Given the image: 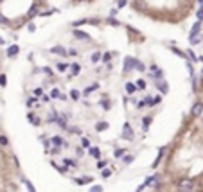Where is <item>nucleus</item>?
Wrapping results in <instances>:
<instances>
[{
	"label": "nucleus",
	"instance_id": "nucleus-1",
	"mask_svg": "<svg viewBox=\"0 0 203 192\" xmlns=\"http://www.w3.org/2000/svg\"><path fill=\"white\" fill-rule=\"evenodd\" d=\"M200 31H201V22H196L194 25H192V29H191V32H189V43H191V45L200 43V40H201Z\"/></svg>",
	"mask_w": 203,
	"mask_h": 192
},
{
	"label": "nucleus",
	"instance_id": "nucleus-2",
	"mask_svg": "<svg viewBox=\"0 0 203 192\" xmlns=\"http://www.w3.org/2000/svg\"><path fill=\"white\" fill-rule=\"evenodd\" d=\"M122 138L124 140H128V142H131L133 138H135V133H133V128L130 126V122H126L122 128Z\"/></svg>",
	"mask_w": 203,
	"mask_h": 192
},
{
	"label": "nucleus",
	"instance_id": "nucleus-3",
	"mask_svg": "<svg viewBox=\"0 0 203 192\" xmlns=\"http://www.w3.org/2000/svg\"><path fill=\"white\" fill-rule=\"evenodd\" d=\"M56 124H58L61 129H67L68 128V126H67V124H68V115L67 113H58L56 115Z\"/></svg>",
	"mask_w": 203,
	"mask_h": 192
},
{
	"label": "nucleus",
	"instance_id": "nucleus-4",
	"mask_svg": "<svg viewBox=\"0 0 203 192\" xmlns=\"http://www.w3.org/2000/svg\"><path fill=\"white\" fill-rule=\"evenodd\" d=\"M149 77L162 79V77H164V70H162V68H158L156 65H151V66H149Z\"/></svg>",
	"mask_w": 203,
	"mask_h": 192
},
{
	"label": "nucleus",
	"instance_id": "nucleus-5",
	"mask_svg": "<svg viewBox=\"0 0 203 192\" xmlns=\"http://www.w3.org/2000/svg\"><path fill=\"white\" fill-rule=\"evenodd\" d=\"M192 187H194V181L192 180H181L180 181V192H191L192 190Z\"/></svg>",
	"mask_w": 203,
	"mask_h": 192
},
{
	"label": "nucleus",
	"instance_id": "nucleus-6",
	"mask_svg": "<svg viewBox=\"0 0 203 192\" xmlns=\"http://www.w3.org/2000/svg\"><path fill=\"white\" fill-rule=\"evenodd\" d=\"M156 88H158V92L164 93V95L169 92V85H167V81H166L164 77H162V79H156Z\"/></svg>",
	"mask_w": 203,
	"mask_h": 192
},
{
	"label": "nucleus",
	"instance_id": "nucleus-7",
	"mask_svg": "<svg viewBox=\"0 0 203 192\" xmlns=\"http://www.w3.org/2000/svg\"><path fill=\"white\" fill-rule=\"evenodd\" d=\"M135 65H137V59L135 57H126L124 59V72L135 70Z\"/></svg>",
	"mask_w": 203,
	"mask_h": 192
},
{
	"label": "nucleus",
	"instance_id": "nucleus-8",
	"mask_svg": "<svg viewBox=\"0 0 203 192\" xmlns=\"http://www.w3.org/2000/svg\"><path fill=\"white\" fill-rule=\"evenodd\" d=\"M201 113H203V104H201V102H196L194 106H192V110H191V117L198 119Z\"/></svg>",
	"mask_w": 203,
	"mask_h": 192
},
{
	"label": "nucleus",
	"instance_id": "nucleus-9",
	"mask_svg": "<svg viewBox=\"0 0 203 192\" xmlns=\"http://www.w3.org/2000/svg\"><path fill=\"white\" fill-rule=\"evenodd\" d=\"M51 52H52V54H56V56H61V57L68 56V52H67V49H65V47H61V45H56V47H52V49H51Z\"/></svg>",
	"mask_w": 203,
	"mask_h": 192
},
{
	"label": "nucleus",
	"instance_id": "nucleus-10",
	"mask_svg": "<svg viewBox=\"0 0 203 192\" xmlns=\"http://www.w3.org/2000/svg\"><path fill=\"white\" fill-rule=\"evenodd\" d=\"M27 121H29L32 126H42V117L34 115L32 111H29V113H27Z\"/></svg>",
	"mask_w": 203,
	"mask_h": 192
},
{
	"label": "nucleus",
	"instance_id": "nucleus-11",
	"mask_svg": "<svg viewBox=\"0 0 203 192\" xmlns=\"http://www.w3.org/2000/svg\"><path fill=\"white\" fill-rule=\"evenodd\" d=\"M6 54H7V57H15L20 54V47L18 45H9L7 50H6Z\"/></svg>",
	"mask_w": 203,
	"mask_h": 192
},
{
	"label": "nucleus",
	"instance_id": "nucleus-12",
	"mask_svg": "<svg viewBox=\"0 0 203 192\" xmlns=\"http://www.w3.org/2000/svg\"><path fill=\"white\" fill-rule=\"evenodd\" d=\"M95 90H99V85H97V83H94V85H90V86H85V90H83V93H81V95L88 97V95H92Z\"/></svg>",
	"mask_w": 203,
	"mask_h": 192
},
{
	"label": "nucleus",
	"instance_id": "nucleus-13",
	"mask_svg": "<svg viewBox=\"0 0 203 192\" xmlns=\"http://www.w3.org/2000/svg\"><path fill=\"white\" fill-rule=\"evenodd\" d=\"M166 151H167V147H160L158 155H156V158H155V162H153V167H158V165H160V162H162V158H164V155H166Z\"/></svg>",
	"mask_w": 203,
	"mask_h": 192
},
{
	"label": "nucleus",
	"instance_id": "nucleus-14",
	"mask_svg": "<svg viewBox=\"0 0 203 192\" xmlns=\"http://www.w3.org/2000/svg\"><path fill=\"white\" fill-rule=\"evenodd\" d=\"M77 185H88V183H92L94 181V176H83V178H76L74 180Z\"/></svg>",
	"mask_w": 203,
	"mask_h": 192
},
{
	"label": "nucleus",
	"instance_id": "nucleus-15",
	"mask_svg": "<svg viewBox=\"0 0 203 192\" xmlns=\"http://www.w3.org/2000/svg\"><path fill=\"white\" fill-rule=\"evenodd\" d=\"M49 97H51V99H61V101H65V99H67V97H65V95H63L61 92H59L58 88H52V90H51V95H49Z\"/></svg>",
	"mask_w": 203,
	"mask_h": 192
},
{
	"label": "nucleus",
	"instance_id": "nucleus-16",
	"mask_svg": "<svg viewBox=\"0 0 203 192\" xmlns=\"http://www.w3.org/2000/svg\"><path fill=\"white\" fill-rule=\"evenodd\" d=\"M124 88H126V93H128V95H133V93L138 92V88H137V85H135V83H126V86H124Z\"/></svg>",
	"mask_w": 203,
	"mask_h": 192
},
{
	"label": "nucleus",
	"instance_id": "nucleus-17",
	"mask_svg": "<svg viewBox=\"0 0 203 192\" xmlns=\"http://www.w3.org/2000/svg\"><path fill=\"white\" fill-rule=\"evenodd\" d=\"M61 162H63V165H65L67 169L68 167H77V160H74V158H63Z\"/></svg>",
	"mask_w": 203,
	"mask_h": 192
},
{
	"label": "nucleus",
	"instance_id": "nucleus-18",
	"mask_svg": "<svg viewBox=\"0 0 203 192\" xmlns=\"http://www.w3.org/2000/svg\"><path fill=\"white\" fill-rule=\"evenodd\" d=\"M153 117L151 115H147V117H144L142 119V129H144V133H147V129H149V124H151Z\"/></svg>",
	"mask_w": 203,
	"mask_h": 192
},
{
	"label": "nucleus",
	"instance_id": "nucleus-19",
	"mask_svg": "<svg viewBox=\"0 0 203 192\" xmlns=\"http://www.w3.org/2000/svg\"><path fill=\"white\" fill-rule=\"evenodd\" d=\"M74 36H76L77 40H83V42H87V40H88V34L85 32V31H79V29L74 31Z\"/></svg>",
	"mask_w": 203,
	"mask_h": 192
},
{
	"label": "nucleus",
	"instance_id": "nucleus-20",
	"mask_svg": "<svg viewBox=\"0 0 203 192\" xmlns=\"http://www.w3.org/2000/svg\"><path fill=\"white\" fill-rule=\"evenodd\" d=\"M63 142H65V140H63V138H61L59 135H56V136H52V138H51V144L54 145V147H59V145H63Z\"/></svg>",
	"mask_w": 203,
	"mask_h": 192
},
{
	"label": "nucleus",
	"instance_id": "nucleus-21",
	"mask_svg": "<svg viewBox=\"0 0 203 192\" xmlns=\"http://www.w3.org/2000/svg\"><path fill=\"white\" fill-rule=\"evenodd\" d=\"M79 72H81V66H79V63H76V61H74V63L70 65V74H72L74 77H76V76H79Z\"/></svg>",
	"mask_w": 203,
	"mask_h": 192
},
{
	"label": "nucleus",
	"instance_id": "nucleus-22",
	"mask_svg": "<svg viewBox=\"0 0 203 192\" xmlns=\"http://www.w3.org/2000/svg\"><path fill=\"white\" fill-rule=\"evenodd\" d=\"M25 104H27V108H38V106H40L36 97H29V99L25 101Z\"/></svg>",
	"mask_w": 203,
	"mask_h": 192
},
{
	"label": "nucleus",
	"instance_id": "nucleus-23",
	"mask_svg": "<svg viewBox=\"0 0 203 192\" xmlns=\"http://www.w3.org/2000/svg\"><path fill=\"white\" fill-rule=\"evenodd\" d=\"M111 56H115V52H104V54L101 56V61H102V63H110Z\"/></svg>",
	"mask_w": 203,
	"mask_h": 192
},
{
	"label": "nucleus",
	"instance_id": "nucleus-24",
	"mask_svg": "<svg viewBox=\"0 0 203 192\" xmlns=\"http://www.w3.org/2000/svg\"><path fill=\"white\" fill-rule=\"evenodd\" d=\"M158 178H160L158 174H153V176H149V178H147V180H146V181H144V185H146V187L153 185V183H155V181H156V180H158Z\"/></svg>",
	"mask_w": 203,
	"mask_h": 192
},
{
	"label": "nucleus",
	"instance_id": "nucleus-25",
	"mask_svg": "<svg viewBox=\"0 0 203 192\" xmlns=\"http://www.w3.org/2000/svg\"><path fill=\"white\" fill-rule=\"evenodd\" d=\"M101 56H102V52H94V54L90 56V61H92V63H99V61H101Z\"/></svg>",
	"mask_w": 203,
	"mask_h": 192
},
{
	"label": "nucleus",
	"instance_id": "nucleus-26",
	"mask_svg": "<svg viewBox=\"0 0 203 192\" xmlns=\"http://www.w3.org/2000/svg\"><path fill=\"white\" fill-rule=\"evenodd\" d=\"M95 129L101 133V131H104V129H108V122H97L95 124Z\"/></svg>",
	"mask_w": 203,
	"mask_h": 192
},
{
	"label": "nucleus",
	"instance_id": "nucleus-27",
	"mask_svg": "<svg viewBox=\"0 0 203 192\" xmlns=\"http://www.w3.org/2000/svg\"><path fill=\"white\" fill-rule=\"evenodd\" d=\"M79 97H81L79 90H76V88H74V90H70V99H72V101H79Z\"/></svg>",
	"mask_w": 203,
	"mask_h": 192
},
{
	"label": "nucleus",
	"instance_id": "nucleus-28",
	"mask_svg": "<svg viewBox=\"0 0 203 192\" xmlns=\"http://www.w3.org/2000/svg\"><path fill=\"white\" fill-rule=\"evenodd\" d=\"M0 145H2V147H9V138L4 135V133L0 135Z\"/></svg>",
	"mask_w": 203,
	"mask_h": 192
},
{
	"label": "nucleus",
	"instance_id": "nucleus-29",
	"mask_svg": "<svg viewBox=\"0 0 203 192\" xmlns=\"http://www.w3.org/2000/svg\"><path fill=\"white\" fill-rule=\"evenodd\" d=\"M67 68H68V65L63 63V61H58V63H56V70L58 72H65Z\"/></svg>",
	"mask_w": 203,
	"mask_h": 192
},
{
	"label": "nucleus",
	"instance_id": "nucleus-30",
	"mask_svg": "<svg viewBox=\"0 0 203 192\" xmlns=\"http://www.w3.org/2000/svg\"><path fill=\"white\" fill-rule=\"evenodd\" d=\"M88 155L94 156V158H99V155H101V153H99V147H90V149H88Z\"/></svg>",
	"mask_w": 203,
	"mask_h": 192
},
{
	"label": "nucleus",
	"instance_id": "nucleus-31",
	"mask_svg": "<svg viewBox=\"0 0 203 192\" xmlns=\"http://www.w3.org/2000/svg\"><path fill=\"white\" fill-rule=\"evenodd\" d=\"M101 176L104 180L106 178H110V176H111V169H108V167H104V169H101Z\"/></svg>",
	"mask_w": 203,
	"mask_h": 192
},
{
	"label": "nucleus",
	"instance_id": "nucleus-32",
	"mask_svg": "<svg viewBox=\"0 0 203 192\" xmlns=\"http://www.w3.org/2000/svg\"><path fill=\"white\" fill-rule=\"evenodd\" d=\"M68 131H70V135H81L83 131H81V128H77V126H72V128H67Z\"/></svg>",
	"mask_w": 203,
	"mask_h": 192
},
{
	"label": "nucleus",
	"instance_id": "nucleus-33",
	"mask_svg": "<svg viewBox=\"0 0 203 192\" xmlns=\"http://www.w3.org/2000/svg\"><path fill=\"white\" fill-rule=\"evenodd\" d=\"M81 147H83V149H90V147H92L90 140H88V138H81Z\"/></svg>",
	"mask_w": 203,
	"mask_h": 192
},
{
	"label": "nucleus",
	"instance_id": "nucleus-34",
	"mask_svg": "<svg viewBox=\"0 0 203 192\" xmlns=\"http://www.w3.org/2000/svg\"><path fill=\"white\" fill-rule=\"evenodd\" d=\"M42 72H43L47 77H54V72H52V68H49V66H43V68H42Z\"/></svg>",
	"mask_w": 203,
	"mask_h": 192
},
{
	"label": "nucleus",
	"instance_id": "nucleus-35",
	"mask_svg": "<svg viewBox=\"0 0 203 192\" xmlns=\"http://www.w3.org/2000/svg\"><path fill=\"white\" fill-rule=\"evenodd\" d=\"M56 111H52V113H49V117L45 119V122H49V124H52V122H56Z\"/></svg>",
	"mask_w": 203,
	"mask_h": 192
},
{
	"label": "nucleus",
	"instance_id": "nucleus-36",
	"mask_svg": "<svg viewBox=\"0 0 203 192\" xmlns=\"http://www.w3.org/2000/svg\"><path fill=\"white\" fill-rule=\"evenodd\" d=\"M135 85H137V88H138V90H146V86H147V85H146V81H144V79H138V81L135 83Z\"/></svg>",
	"mask_w": 203,
	"mask_h": 192
},
{
	"label": "nucleus",
	"instance_id": "nucleus-37",
	"mask_svg": "<svg viewBox=\"0 0 203 192\" xmlns=\"http://www.w3.org/2000/svg\"><path fill=\"white\" fill-rule=\"evenodd\" d=\"M101 108H102V110H106V111H108L110 108H111V104H110V101H108V99L101 101Z\"/></svg>",
	"mask_w": 203,
	"mask_h": 192
},
{
	"label": "nucleus",
	"instance_id": "nucleus-38",
	"mask_svg": "<svg viewBox=\"0 0 203 192\" xmlns=\"http://www.w3.org/2000/svg\"><path fill=\"white\" fill-rule=\"evenodd\" d=\"M23 181H25V185H27V190H29V192H36V189H34V185L31 183L29 180H25V178H23Z\"/></svg>",
	"mask_w": 203,
	"mask_h": 192
},
{
	"label": "nucleus",
	"instance_id": "nucleus-39",
	"mask_svg": "<svg viewBox=\"0 0 203 192\" xmlns=\"http://www.w3.org/2000/svg\"><path fill=\"white\" fill-rule=\"evenodd\" d=\"M135 68H137L138 72H146V65L142 63V61H137V65H135Z\"/></svg>",
	"mask_w": 203,
	"mask_h": 192
},
{
	"label": "nucleus",
	"instance_id": "nucleus-40",
	"mask_svg": "<svg viewBox=\"0 0 203 192\" xmlns=\"http://www.w3.org/2000/svg\"><path fill=\"white\" fill-rule=\"evenodd\" d=\"M185 56H187L191 61H198V57H196V54L192 52V50H187V54H185Z\"/></svg>",
	"mask_w": 203,
	"mask_h": 192
},
{
	"label": "nucleus",
	"instance_id": "nucleus-41",
	"mask_svg": "<svg viewBox=\"0 0 203 192\" xmlns=\"http://www.w3.org/2000/svg\"><path fill=\"white\" fill-rule=\"evenodd\" d=\"M144 102H146V106H149V108L155 106V104H153V97H149V95H147V97H144Z\"/></svg>",
	"mask_w": 203,
	"mask_h": 192
},
{
	"label": "nucleus",
	"instance_id": "nucleus-42",
	"mask_svg": "<svg viewBox=\"0 0 203 192\" xmlns=\"http://www.w3.org/2000/svg\"><path fill=\"white\" fill-rule=\"evenodd\" d=\"M42 95H43V88H42V86L34 88V97H42Z\"/></svg>",
	"mask_w": 203,
	"mask_h": 192
},
{
	"label": "nucleus",
	"instance_id": "nucleus-43",
	"mask_svg": "<svg viewBox=\"0 0 203 192\" xmlns=\"http://www.w3.org/2000/svg\"><path fill=\"white\" fill-rule=\"evenodd\" d=\"M106 165H108V160H99L97 162V169H104Z\"/></svg>",
	"mask_w": 203,
	"mask_h": 192
},
{
	"label": "nucleus",
	"instance_id": "nucleus-44",
	"mask_svg": "<svg viewBox=\"0 0 203 192\" xmlns=\"http://www.w3.org/2000/svg\"><path fill=\"white\" fill-rule=\"evenodd\" d=\"M113 156H115V158H122L124 156V149H115V151H113Z\"/></svg>",
	"mask_w": 203,
	"mask_h": 192
},
{
	"label": "nucleus",
	"instance_id": "nucleus-45",
	"mask_svg": "<svg viewBox=\"0 0 203 192\" xmlns=\"http://www.w3.org/2000/svg\"><path fill=\"white\" fill-rule=\"evenodd\" d=\"M7 85V77H6V74H0V86H6Z\"/></svg>",
	"mask_w": 203,
	"mask_h": 192
},
{
	"label": "nucleus",
	"instance_id": "nucleus-46",
	"mask_svg": "<svg viewBox=\"0 0 203 192\" xmlns=\"http://www.w3.org/2000/svg\"><path fill=\"white\" fill-rule=\"evenodd\" d=\"M102 190H104V189H102V185H94L88 192H102Z\"/></svg>",
	"mask_w": 203,
	"mask_h": 192
},
{
	"label": "nucleus",
	"instance_id": "nucleus-47",
	"mask_svg": "<svg viewBox=\"0 0 203 192\" xmlns=\"http://www.w3.org/2000/svg\"><path fill=\"white\" fill-rule=\"evenodd\" d=\"M171 50H173L174 54H178V56H180V57H187V56H185V54H183V52H181V50H178V49H176V47H171Z\"/></svg>",
	"mask_w": 203,
	"mask_h": 192
},
{
	"label": "nucleus",
	"instance_id": "nucleus-48",
	"mask_svg": "<svg viewBox=\"0 0 203 192\" xmlns=\"http://www.w3.org/2000/svg\"><path fill=\"white\" fill-rule=\"evenodd\" d=\"M133 160H135L133 156H122V162H124V164H131Z\"/></svg>",
	"mask_w": 203,
	"mask_h": 192
},
{
	"label": "nucleus",
	"instance_id": "nucleus-49",
	"mask_svg": "<svg viewBox=\"0 0 203 192\" xmlns=\"http://www.w3.org/2000/svg\"><path fill=\"white\" fill-rule=\"evenodd\" d=\"M198 22H203V7L198 9Z\"/></svg>",
	"mask_w": 203,
	"mask_h": 192
},
{
	"label": "nucleus",
	"instance_id": "nucleus-50",
	"mask_svg": "<svg viewBox=\"0 0 203 192\" xmlns=\"http://www.w3.org/2000/svg\"><path fill=\"white\" fill-rule=\"evenodd\" d=\"M51 145H52L51 140H43V147H45V151H49V149H51Z\"/></svg>",
	"mask_w": 203,
	"mask_h": 192
},
{
	"label": "nucleus",
	"instance_id": "nucleus-51",
	"mask_svg": "<svg viewBox=\"0 0 203 192\" xmlns=\"http://www.w3.org/2000/svg\"><path fill=\"white\" fill-rule=\"evenodd\" d=\"M124 6H126V0H117V9H121Z\"/></svg>",
	"mask_w": 203,
	"mask_h": 192
},
{
	"label": "nucleus",
	"instance_id": "nucleus-52",
	"mask_svg": "<svg viewBox=\"0 0 203 192\" xmlns=\"http://www.w3.org/2000/svg\"><path fill=\"white\" fill-rule=\"evenodd\" d=\"M27 31H29V32H34V31H36V25H34V23H29V25H27Z\"/></svg>",
	"mask_w": 203,
	"mask_h": 192
},
{
	"label": "nucleus",
	"instance_id": "nucleus-53",
	"mask_svg": "<svg viewBox=\"0 0 203 192\" xmlns=\"http://www.w3.org/2000/svg\"><path fill=\"white\" fill-rule=\"evenodd\" d=\"M40 99H42V102H45V104H47V102H49V101H51V97H49V95H42V97H40Z\"/></svg>",
	"mask_w": 203,
	"mask_h": 192
},
{
	"label": "nucleus",
	"instance_id": "nucleus-54",
	"mask_svg": "<svg viewBox=\"0 0 203 192\" xmlns=\"http://www.w3.org/2000/svg\"><path fill=\"white\" fill-rule=\"evenodd\" d=\"M160 102H162V97H153V104H155V106H156V104H160Z\"/></svg>",
	"mask_w": 203,
	"mask_h": 192
},
{
	"label": "nucleus",
	"instance_id": "nucleus-55",
	"mask_svg": "<svg viewBox=\"0 0 203 192\" xmlns=\"http://www.w3.org/2000/svg\"><path fill=\"white\" fill-rule=\"evenodd\" d=\"M67 52H68V56H77V50L76 49H68Z\"/></svg>",
	"mask_w": 203,
	"mask_h": 192
},
{
	"label": "nucleus",
	"instance_id": "nucleus-56",
	"mask_svg": "<svg viewBox=\"0 0 203 192\" xmlns=\"http://www.w3.org/2000/svg\"><path fill=\"white\" fill-rule=\"evenodd\" d=\"M87 18H85V20H79V22H76V23H74V27H79V25H83V23H87Z\"/></svg>",
	"mask_w": 203,
	"mask_h": 192
},
{
	"label": "nucleus",
	"instance_id": "nucleus-57",
	"mask_svg": "<svg viewBox=\"0 0 203 192\" xmlns=\"http://www.w3.org/2000/svg\"><path fill=\"white\" fill-rule=\"evenodd\" d=\"M108 23H110V25H119V22L113 20V18H108Z\"/></svg>",
	"mask_w": 203,
	"mask_h": 192
},
{
	"label": "nucleus",
	"instance_id": "nucleus-58",
	"mask_svg": "<svg viewBox=\"0 0 203 192\" xmlns=\"http://www.w3.org/2000/svg\"><path fill=\"white\" fill-rule=\"evenodd\" d=\"M0 45H6V40L4 38H0Z\"/></svg>",
	"mask_w": 203,
	"mask_h": 192
},
{
	"label": "nucleus",
	"instance_id": "nucleus-59",
	"mask_svg": "<svg viewBox=\"0 0 203 192\" xmlns=\"http://www.w3.org/2000/svg\"><path fill=\"white\" fill-rule=\"evenodd\" d=\"M74 2H87V0H74Z\"/></svg>",
	"mask_w": 203,
	"mask_h": 192
},
{
	"label": "nucleus",
	"instance_id": "nucleus-60",
	"mask_svg": "<svg viewBox=\"0 0 203 192\" xmlns=\"http://www.w3.org/2000/svg\"><path fill=\"white\" fill-rule=\"evenodd\" d=\"M200 6H201V7H203V0H200Z\"/></svg>",
	"mask_w": 203,
	"mask_h": 192
},
{
	"label": "nucleus",
	"instance_id": "nucleus-61",
	"mask_svg": "<svg viewBox=\"0 0 203 192\" xmlns=\"http://www.w3.org/2000/svg\"><path fill=\"white\" fill-rule=\"evenodd\" d=\"M201 81H203V72H201Z\"/></svg>",
	"mask_w": 203,
	"mask_h": 192
},
{
	"label": "nucleus",
	"instance_id": "nucleus-62",
	"mask_svg": "<svg viewBox=\"0 0 203 192\" xmlns=\"http://www.w3.org/2000/svg\"><path fill=\"white\" fill-rule=\"evenodd\" d=\"M201 38H203V34H201Z\"/></svg>",
	"mask_w": 203,
	"mask_h": 192
}]
</instances>
